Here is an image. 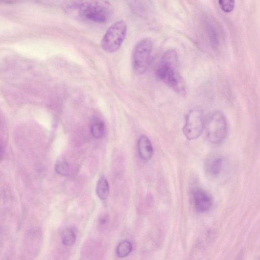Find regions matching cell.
I'll return each instance as SVG.
<instances>
[{
    "label": "cell",
    "mask_w": 260,
    "mask_h": 260,
    "mask_svg": "<svg viewBox=\"0 0 260 260\" xmlns=\"http://www.w3.org/2000/svg\"><path fill=\"white\" fill-rule=\"evenodd\" d=\"M138 149L141 157L147 161L152 158L154 154V149L151 142L145 135H142L138 142Z\"/></svg>",
    "instance_id": "9c48e42d"
},
{
    "label": "cell",
    "mask_w": 260,
    "mask_h": 260,
    "mask_svg": "<svg viewBox=\"0 0 260 260\" xmlns=\"http://www.w3.org/2000/svg\"><path fill=\"white\" fill-rule=\"evenodd\" d=\"M127 31L126 23L118 21L109 27L101 42L102 48L106 52L113 53L118 51L124 42Z\"/></svg>",
    "instance_id": "3957f363"
},
{
    "label": "cell",
    "mask_w": 260,
    "mask_h": 260,
    "mask_svg": "<svg viewBox=\"0 0 260 260\" xmlns=\"http://www.w3.org/2000/svg\"><path fill=\"white\" fill-rule=\"evenodd\" d=\"M205 129L210 142L214 144L223 142L228 134V123L224 114L216 111L211 114L206 123Z\"/></svg>",
    "instance_id": "277c9868"
},
{
    "label": "cell",
    "mask_w": 260,
    "mask_h": 260,
    "mask_svg": "<svg viewBox=\"0 0 260 260\" xmlns=\"http://www.w3.org/2000/svg\"><path fill=\"white\" fill-rule=\"evenodd\" d=\"M0 125H1V120H0Z\"/></svg>",
    "instance_id": "ac0fdd59"
},
{
    "label": "cell",
    "mask_w": 260,
    "mask_h": 260,
    "mask_svg": "<svg viewBox=\"0 0 260 260\" xmlns=\"http://www.w3.org/2000/svg\"><path fill=\"white\" fill-rule=\"evenodd\" d=\"M203 115L201 108H194L188 114L183 132L186 138L190 141L199 138L203 129Z\"/></svg>",
    "instance_id": "8992f818"
},
{
    "label": "cell",
    "mask_w": 260,
    "mask_h": 260,
    "mask_svg": "<svg viewBox=\"0 0 260 260\" xmlns=\"http://www.w3.org/2000/svg\"><path fill=\"white\" fill-rule=\"evenodd\" d=\"M91 131L94 138L98 140L103 138L106 133L103 121L99 118H95L92 122Z\"/></svg>",
    "instance_id": "30bf717a"
},
{
    "label": "cell",
    "mask_w": 260,
    "mask_h": 260,
    "mask_svg": "<svg viewBox=\"0 0 260 260\" xmlns=\"http://www.w3.org/2000/svg\"><path fill=\"white\" fill-rule=\"evenodd\" d=\"M4 156V148L3 145L0 143V161L3 159Z\"/></svg>",
    "instance_id": "2e32d148"
},
{
    "label": "cell",
    "mask_w": 260,
    "mask_h": 260,
    "mask_svg": "<svg viewBox=\"0 0 260 260\" xmlns=\"http://www.w3.org/2000/svg\"><path fill=\"white\" fill-rule=\"evenodd\" d=\"M95 192L101 200H105L107 198L109 187L108 182L104 177H101L98 180L95 187Z\"/></svg>",
    "instance_id": "8fae6325"
},
{
    "label": "cell",
    "mask_w": 260,
    "mask_h": 260,
    "mask_svg": "<svg viewBox=\"0 0 260 260\" xmlns=\"http://www.w3.org/2000/svg\"><path fill=\"white\" fill-rule=\"evenodd\" d=\"M223 158L220 155H212L205 161V168L208 174L212 177H216L222 171Z\"/></svg>",
    "instance_id": "ba28073f"
},
{
    "label": "cell",
    "mask_w": 260,
    "mask_h": 260,
    "mask_svg": "<svg viewBox=\"0 0 260 260\" xmlns=\"http://www.w3.org/2000/svg\"><path fill=\"white\" fill-rule=\"evenodd\" d=\"M62 8L72 18L97 24L107 22L114 12L112 5L105 0H65Z\"/></svg>",
    "instance_id": "6da1fadb"
},
{
    "label": "cell",
    "mask_w": 260,
    "mask_h": 260,
    "mask_svg": "<svg viewBox=\"0 0 260 260\" xmlns=\"http://www.w3.org/2000/svg\"><path fill=\"white\" fill-rule=\"evenodd\" d=\"M194 207L200 213L209 211L213 204V198L207 191L195 188L191 191Z\"/></svg>",
    "instance_id": "52a82bcc"
},
{
    "label": "cell",
    "mask_w": 260,
    "mask_h": 260,
    "mask_svg": "<svg viewBox=\"0 0 260 260\" xmlns=\"http://www.w3.org/2000/svg\"><path fill=\"white\" fill-rule=\"evenodd\" d=\"M177 54L175 50L169 49L163 54L156 71L158 78L178 94L186 92L183 78L177 71Z\"/></svg>",
    "instance_id": "7a4b0ae2"
},
{
    "label": "cell",
    "mask_w": 260,
    "mask_h": 260,
    "mask_svg": "<svg viewBox=\"0 0 260 260\" xmlns=\"http://www.w3.org/2000/svg\"><path fill=\"white\" fill-rule=\"evenodd\" d=\"M132 245L129 241L123 240L117 246V255L120 258L126 257L132 252Z\"/></svg>",
    "instance_id": "7c38bea8"
},
{
    "label": "cell",
    "mask_w": 260,
    "mask_h": 260,
    "mask_svg": "<svg viewBox=\"0 0 260 260\" xmlns=\"http://www.w3.org/2000/svg\"><path fill=\"white\" fill-rule=\"evenodd\" d=\"M56 172L62 176H67L70 174V168L67 162L64 160H59L55 166Z\"/></svg>",
    "instance_id": "5bb4252c"
},
{
    "label": "cell",
    "mask_w": 260,
    "mask_h": 260,
    "mask_svg": "<svg viewBox=\"0 0 260 260\" xmlns=\"http://www.w3.org/2000/svg\"><path fill=\"white\" fill-rule=\"evenodd\" d=\"M108 221V217L106 216L101 217L99 220V223L101 225L103 226L105 225Z\"/></svg>",
    "instance_id": "e0dca14e"
},
{
    "label": "cell",
    "mask_w": 260,
    "mask_h": 260,
    "mask_svg": "<svg viewBox=\"0 0 260 260\" xmlns=\"http://www.w3.org/2000/svg\"><path fill=\"white\" fill-rule=\"evenodd\" d=\"M219 5L226 13H230L234 10L235 6V0H218Z\"/></svg>",
    "instance_id": "9a60e30c"
},
{
    "label": "cell",
    "mask_w": 260,
    "mask_h": 260,
    "mask_svg": "<svg viewBox=\"0 0 260 260\" xmlns=\"http://www.w3.org/2000/svg\"><path fill=\"white\" fill-rule=\"evenodd\" d=\"M76 241V235L71 228L66 229L62 236V243L64 245L70 246L74 244Z\"/></svg>",
    "instance_id": "4fadbf2b"
},
{
    "label": "cell",
    "mask_w": 260,
    "mask_h": 260,
    "mask_svg": "<svg viewBox=\"0 0 260 260\" xmlns=\"http://www.w3.org/2000/svg\"><path fill=\"white\" fill-rule=\"evenodd\" d=\"M152 48V41L148 38L140 40L135 45L132 53V65L136 73L142 75L146 72Z\"/></svg>",
    "instance_id": "5b68a950"
}]
</instances>
